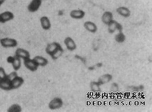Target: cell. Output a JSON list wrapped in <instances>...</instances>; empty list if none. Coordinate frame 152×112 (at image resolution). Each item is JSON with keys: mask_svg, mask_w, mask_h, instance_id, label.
I'll return each mask as SVG.
<instances>
[{"mask_svg": "<svg viewBox=\"0 0 152 112\" xmlns=\"http://www.w3.org/2000/svg\"><path fill=\"white\" fill-rule=\"evenodd\" d=\"M1 45L5 48H10V47H15L18 45L17 41L11 38H3L0 40Z\"/></svg>", "mask_w": 152, "mask_h": 112, "instance_id": "6da1fadb", "label": "cell"}, {"mask_svg": "<svg viewBox=\"0 0 152 112\" xmlns=\"http://www.w3.org/2000/svg\"><path fill=\"white\" fill-rule=\"evenodd\" d=\"M90 89L94 92H101V85L98 82H92L90 85Z\"/></svg>", "mask_w": 152, "mask_h": 112, "instance_id": "44dd1931", "label": "cell"}, {"mask_svg": "<svg viewBox=\"0 0 152 112\" xmlns=\"http://www.w3.org/2000/svg\"><path fill=\"white\" fill-rule=\"evenodd\" d=\"M4 1L5 0H0V4H2Z\"/></svg>", "mask_w": 152, "mask_h": 112, "instance_id": "4316f807", "label": "cell"}, {"mask_svg": "<svg viewBox=\"0 0 152 112\" xmlns=\"http://www.w3.org/2000/svg\"><path fill=\"white\" fill-rule=\"evenodd\" d=\"M116 12L124 18H128L130 15V10L126 7H120L116 9Z\"/></svg>", "mask_w": 152, "mask_h": 112, "instance_id": "e0dca14e", "label": "cell"}, {"mask_svg": "<svg viewBox=\"0 0 152 112\" xmlns=\"http://www.w3.org/2000/svg\"><path fill=\"white\" fill-rule=\"evenodd\" d=\"M84 27L86 29V30L88 31L90 33H95L96 32L98 28L96 25L91 21H87L84 24Z\"/></svg>", "mask_w": 152, "mask_h": 112, "instance_id": "4fadbf2b", "label": "cell"}, {"mask_svg": "<svg viewBox=\"0 0 152 112\" xmlns=\"http://www.w3.org/2000/svg\"><path fill=\"white\" fill-rule=\"evenodd\" d=\"M64 43L69 51H72L77 48V45L75 41L70 37H67L64 39Z\"/></svg>", "mask_w": 152, "mask_h": 112, "instance_id": "30bf717a", "label": "cell"}, {"mask_svg": "<svg viewBox=\"0 0 152 112\" xmlns=\"http://www.w3.org/2000/svg\"><path fill=\"white\" fill-rule=\"evenodd\" d=\"M70 17L75 20H81L85 16V12L82 10H73L70 13Z\"/></svg>", "mask_w": 152, "mask_h": 112, "instance_id": "ba28073f", "label": "cell"}, {"mask_svg": "<svg viewBox=\"0 0 152 112\" xmlns=\"http://www.w3.org/2000/svg\"><path fill=\"white\" fill-rule=\"evenodd\" d=\"M0 6H1V4H0Z\"/></svg>", "mask_w": 152, "mask_h": 112, "instance_id": "83f0119b", "label": "cell"}, {"mask_svg": "<svg viewBox=\"0 0 152 112\" xmlns=\"http://www.w3.org/2000/svg\"><path fill=\"white\" fill-rule=\"evenodd\" d=\"M15 56H18L20 59H24V60L30 59V53L28 51L23 48H18L15 51Z\"/></svg>", "mask_w": 152, "mask_h": 112, "instance_id": "9c48e42d", "label": "cell"}, {"mask_svg": "<svg viewBox=\"0 0 152 112\" xmlns=\"http://www.w3.org/2000/svg\"><path fill=\"white\" fill-rule=\"evenodd\" d=\"M17 74L16 72H11L10 74L9 75H7V77L6 78H7L9 80H10V82L12 80V79H13L15 77H17Z\"/></svg>", "mask_w": 152, "mask_h": 112, "instance_id": "d4e9b609", "label": "cell"}, {"mask_svg": "<svg viewBox=\"0 0 152 112\" xmlns=\"http://www.w3.org/2000/svg\"><path fill=\"white\" fill-rule=\"evenodd\" d=\"M24 83V79L19 76L15 77L11 81V86L12 89H16L19 88Z\"/></svg>", "mask_w": 152, "mask_h": 112, "instance_id": "52a82bcc", "label": "cell"}, {"mask_svg": "<svg viewBox=\"0 0 152 112\" xmlns=\"http://www.w3.org/2000/svg\"><path fill=\"white\" fill-rule=\"evenodd\" d=\"M63 105V100L59 98H55L49 104V107L51 110H56L60 108Z\"/></svg>", "mask_w": 152, "mask_h": 112, "instance_id": "277c9868", "label": "cell"}, {"mask_svg": "<svg viewBox=\"0 0 152 112\" xmlns=\"http://www.w3.org/2000/svg\"><path fill=\"white\" fill-rule=\"evenodd\" d=\"M13 57H12V56H10V57H9L8 58H7V61L9 63H12V60H13Z\"/></svg>", "mask_w": 152, "mask_h": 112, "instance_id": "484cf974", "label": "cell"}, {"mask_svg": "<svg viewBox=\"0 0 152 112\" xmlns=\"http://www.w3.org/2000/svg\"><path fill=\"white\" fill-rule=\"evenodd\" d=\"M64 53V50L61 46H59L58 48L51 55L53 60H56L59 58Z\"/></svg>", "mask_w": 152, "mask_h": 112, "instance_id": "ffe728a7", "label": "cell"}, {"mask_svg": "<svg viewBox=\"0 0 152 112\" xmlns=\"http://www.w3.org/2000/svg\"><path fill=\"white\" fill-rule=\"evenodd\" d=\"M112 78H113V77L110 74H104L99 78L98 82L101 85H102L109 83L112 80Z\"/></svg>", "mask_w": 152, "mask_h": 112, "instance_id": "9a60e30c", "label": "cell"}, {"mask_svg": "<svg viewBox=\"0 0 152 112\" xmlns=\"http://www.w3.org/2000/svg\"><path fill=\"white\" fill-rule=\"evenodd\" d=\"M24 64L25 67L27 69H28V70L31 71L32 72L36 71L39 66L37 65V63L34 60V59H30L24 60Z\"/></svg>", "mask_w": 152, "mask_h": 112, "instance_id": "3957f363", "label": "cell"}, {"mask_svg": "<svg viewBox=\"0 0 152 112\" xmlns=\"http://www.w3.org/2000/svg\"><path fill=\"white\" fill-rule=\"evenodd\" d=\"M40 22L43 29L45 30H49L51 27V23L47 17H42L40 19Z\"/></svg>", "mask_w": 152, "mask_h": 112, "instance_id": "2e32d148", "label": "cell"}, {"mask_svg": "<svg viewBox=\"0 0 152 112\" xmlns=\"http://www.w3.org/2000/svg\"><path fill=\"white\" fill-rule=\"evenodd\" d=\"M11 64L12 65L13 69L15 71H18L20 68L21 65V59L20 57H18V56L15 55V56H13V60H12Z\"/></svg>", "mask_w": 152, "mask_h": 112, "instance_id": "d6986e66", "label": "cell"}, {"mask_svg": "<svg viewBox=\"0 0 152 112\" xmlns=\"http://www.w3.org/2000/svg\"><path fill=\"white\" fill-rule=\"evenodd\" d=\"M125 39H126V36L123 33H121V32H119V33L118 35H116L115 36V40L118 43L123 42L125 40Z\"/></svg>", "mask_w": 152, "mask_h": 112, "instance_id": "603a6c76", "label": "cell"}, {"mask_svg": "<svg viewBox=\"0 0 152 112\" xmlns=\"http://www.w3.org/2000/svg\"><path fill=\"white\" fill-rule=\"evenodd\" d=\"M0 88L4 90H12L11 82L7 78L0 79Z\"/></svg>", "mask_w": 152, "mask_h": 112, "instance_id": "5bb4252c", "label": "cell"}, {"mask_svg": "<svg viewBox=\"0 0 152 112\" xmlns=\"http://www.w3.org/2000/svg\"><path fill=\"white\" fill-rule=\"evenodd\" d=\"M14 18V14L13 13L7 11L0 14V22H6Z\"/></svg>", "mask_w": 152, "mask_h": 112, "instance_id": "8992f818", "label": "cell"}, {"mask_svg": "<svg viewBox=\"0 0 152 112\" xmlns=\"http://www.w3.org/2000/svg\"><path fill=\"white\" fill-rule=\"evenodd\" d=\"M42 0H32L28 6V10L30 12H37L40 7Z\"/></svg>", "mask_w": 152, "mask_h": 112, "instance_id": "5b68a950", "label": "cell"}, {"mask_svg": "<svg viewBox=\"0 0 152 112\" xmlns=\"http://www.w3.org/2000/svg\"><path fill=\"white\" fill-rule=\"evenodd\" d=\"M113 14L110 12H105L103 13L102 16V22L105 24V25H108L109 23H110L113 20Z\"/></svg>", "mask_w": 152, "mask_h": 112, "instance_id": "7c38bea8", "label": "cell"}, {"mask_svg": "<svg viewBox=\"0 0 152 112\" xmlns=\"http://www.w3.org/2000/svg\"><path fill=\"white\" fill-rule=\"evenodd\" d=\"M33 59L37 63V65L40 66H46L48 63V60L42 56H38L35 57Z\"/></svg>", "mask_w": 152, "mask_h": 112, "instance_id": "ac0fdd59", "label": "cell"}, {"mask_svg": "<svg viewBox=\"0 0 152 112\" xmlns=\"http://www.w3.org/2000/svg\"><path fill=\"white\" fill-rule=\"evenodd\" d=\"M59 46H61V45L58 43L53 42L48 45L46 48H45V51L48 54L51 56Z\"/></svg>", "mask_w": 152, "mask_h": 112, "instance_id": "8fae6325", "label": "cell"}, {"mask_svg": "<svg viewBox=\"0 0 152 112\" xmlns=\"http://www.w3.org/2000/svg\"><path fill=\"white\" fill-rule=\"evenodd\" d=\"M7 74L3 68L0 67V79H3L6 78Z\"/></svg>", "mask_w": 152, "mask_h": 112, "instance_id": "cb8c5ba5", "label": "cell"}, {"mask_svg": "<svg viewBox=\"0 0 152 112\" xmlns=\"http://www.w3.org/2000/svg\"><path fill=\"white\" fill-rule=\"evenodd\" d=\"M107 25H108V31L111 34L115 33L116 30L119 31V32L122 31L123 27L121 26L120 24L117 22L116 21L112 20L110 23H109Z\"/></svg>", "mask_w": 152, "mask_h": 112, "instance_id": "7a4b0ae2", "label": "cell"}, {"mask_svg": "<svg viewBox=\"0 0 152 112\" xmlns=\"http://www.w3.org/2000/svg\"><path fill=\"white\" fill-rule=\"evenodd\" d=\"M9 112H21V107L18 104H13L7 110Z\"/></svg>", "mask_w": 152, "mask_h": 112, "instance_id": "7402d4cb", "label": "cell"}]
</instances>
